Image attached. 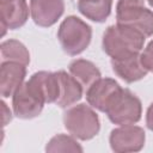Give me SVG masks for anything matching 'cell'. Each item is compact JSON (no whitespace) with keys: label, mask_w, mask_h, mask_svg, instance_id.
Segmentation results:
<instances>
[{"label":"cell","mask_w":153,"mask_h":153,"mask_svg":"<svg viewBox=\"0 0 153 153\" xmlns=\"http://www.w3.org/2000/svg\"><path fill=\"white\" fill-rule=\"evenodd\" d=\"M145 38L141 32L130 26L121 24L111 25L103 35V50L111 59L140 54Z\"/></svg>","instance_id":"6da1fadb"},{"label":"cell","mask_w":153,"mask_h":153,"mask_svg":"<svg viewBox=\"0 0 153 153\" xmlns=\"http://www.w3.org/2000/svg\"><path fill=\"white\" fill-rule=\"evenodd\" d=\"M91 37V26L75 16L67 17L57 31V38L63 51L72 56L82 53L88 47Z\"/></svg>","instance_id":"7a4b0ae2"},{"label":"cell","mask_w":153,"mask_h":153,"mask_svg":"<svg viewBox=\"0 0 153 153\" xmlns=\"http://www.w3.org/2000/svg\"><path fill=\"white\" fill-rule=\"evenodd\" d=\"M66 129L76 139L90 140L99 133L98 115L86 104H78L68 109L63 115Z\"/></svg>","instance_id":"3957f363"},{"label":"cell","mask_w":153,"mask_h":153,"mask_svg":"<svg viewBox=\"0 0 153 153\" xmlns=\"http://www.w3.org/2000/svg\"><path fill=\"white\" fill-rule=\"evenodd\" d=\"M142 106L140 99L128 88H121L105 110L109 120L120 126L134 124L140 121Z\"/></svg>","instance_id":"277c9868"},{"label":"cell","mask_w":153,"mask_h":153,"mask_svg":"<svg viewBox=\"0 0 153 153\" xmlns=\"http://www.w3.org/2000/svg\"><path fill=\"white\" fill-rule=\"evenodd\" d=\"M146 135L141 127L137 126H121L110 134V146L116 153L139 152L145 145Z\"/></svg>","instance_id":"5b68a950"},{"label":"cell","mask_w":153,"mask_h":153,"mask_svg":"<svg viewBox=\"0 0 153 153\" xmlns=\"http://www.w3.org/2000/svg\"><path fill=\"white\" fill-rule=\"evenodd\" d=\"M13 112L17 117L29 120L38 116L44 106V102L33 92L27 81L22 84L13 93Z\"/></svg>","instance_id":"8992f818"},{"label":"cell","mask_w":153,"mask_h":153,"mask_svg":"<svg viewBox=\"0 0 153 153\" xmlns=\"http://www.w3.org/2000/svg\"><path fill=\"white\" fill-rule=\"evenodd\" d=\"M29 18V7L26 0H0L1 35L6 30H14L23 26Z\"/></svg>","instance_id":"52a82bcc"},{"label":"cell","mask_w":153,"mask_h":153,"mask_svg":"<svg viewBox=\"0 0 153 153\" xmlns=\"http://www.w3.org/2000/svg\"><path fill=\"white\" fill-rule=\"evenodd\" d=\"M122 87L114 79H110V78L102 79L100 78L99 80H97L94 84H92L87 88V91H86L87 103L92 108L105 112L110 102L112 100V98L117 94V92Z\"/></svg>","instance_id":"ba28073f"},{"label":"cell","mask_w":153,"mask_h":153,"mask_svg":"<svg viewBox=\"0 0 153 153\" xmlns=\"http://www.w3.org/2000/svg\"><path fill=\"white\" fill-rule=\"evenodd\" d=\"M63 0H30V13L35 24L42 27L54 25L63 14Z\"/></svg>","instance_id":"9c48e42d"},{"label":"cell","mask_w":153,"mask_h":153,"mask_svg":"<svg viewBox=\"0 0 153 153\" xmlns=\"http://www.w3.org/2000/svg\"><path fill=\"white\" fill-rule=\"evenodd\" d=\"M27 84L44 103H56L60 94V84L56 72H37L31 75Z\"/></svg>","instance_id":"30bf717a"},{"label":"cell","mask_w":153,"mask_h":153,"mask_svg":"<svg viewBox=\"0 0 153 153\" xmlns=\"http://www.w3.org/2000/svg\"><path fill=\"white\" fill-rule=\"evenodd\" d=\"M25 75H26V66L12 61L1 62V67H0L1 96L4 98L13 96V93L23 84Z\"/></svg>","instance_id":"8fae6325"},{"label":"cell","mask_w":153,"mask_h":153,"mask_svg":"<svg viewBox=\"0 0 153 153\" xmlns=\"http://www.w3.org/2000/svg\"><path fill=\"white\" fill-rule=\"evenodd\" d=\"M111 66L117 76L126 82H134L145 78L148 71L141 62L140 54H134L124 57L111 59Z\"/></svg>","instance_id":"7c38bea8"},{"label":"cell","mask_w":153,"mask_h":153,"mask_svg":"<svg viewBox=\"0 0 153 153\" xmlns=\"http://www.w3.org/2000/svg\"><path fill=\"white\" fill-rule=\"evenodd\" d=\"M116 19L117 24L130 26L141 32L145 37L153 35V12L146 7L126 12H116Z\"/></svg>","instance_id":"4fadbf2b"},{"label":"cell","mask_w":153,"mask_h":153,"mask_svg":"<svg viewBox=\"0 0 153 153\" xmlns=\"http://www.w3.org/2000/svg\"><path fill=\"white\" fill-rule=\"evenodd\" d=\"M56 75L60 84V94L56 104L60 108H69L80 100L84 88L74 76L67 74L65 71L56 72Z\"/></svg>","instance_id":"5bb4252c"},{"label":"cell","mask_w":153,"mask_h":153,"mask_svg":"<svg viewBox=\"0 0 153 153\" xmlns=\"http://www.w3.org/2000/svg\"><path fill=\"white\" fill-rule=\"evenodd\" d=\"M69 73L79 81L84 90H87L92 84L100 79V72L96 65L84 59H78L71 62Z\"/></svg>","instance_id":"9a60e30c"},{"label":"cell","mask_w":153,"mask_h":153,"mask_svg":"<svg viewBox=\"0 0 153 153\" xmlns=\"http://www.w3.org/2000/svg\"><path fill=\"white\" fill-rule=\"evenodd\" d=\"M112 6V0H79L78 8L82 16L86 18L103 23L110 16Z\"/></svg>","instance_id":"2e32d148"},{"label":"cell","mask_w":153,"mask_h":153,"mask_svg":"<svg viewBox=\"0 0 153 153\" xmlns=\"http://www.w3.org/2000/svg\"><path fill=\"white\" fill-rule=\"evenodd\" d=\"M1 50V57L2 61H12V62H18L24 66H27L30 62V54L26 47L17 41V39H7L4 41L0 45Z\"/></svg>","instance_id":"e0dca14e"},{"label":"cell","mask_w":153,"mask_h":153,"mask_svg":"<svg viewBox=\"0 0 153 153\" xmlns=\"http://www.w3.org/2000/svg\"><path fill=\"white\" fill-rule=\"evenodd\" d=\"M45 151L49 153H59V152H82V147L71 136L65 134L55 135L47 145Z\"/></svg>","instance_id":"ac0fdd59"},{"label":"cell","mask_w":153,"mask_h":153,"mask_svg":"<svg viewBox=\"0 0 153 153\" xmlns=\"http://www.w3.org/2000/svg\"><path fill=\"white\" fill-rule=\"evenodd\" d=\"M145 7V0H118L116 12H126Z\"/></svg>","instance_id":"d6986e66"},{"label":"cell","mask_w":153,"mask_h":153,"mask_svg":"<svg viewBox=\"0 0 153 153\" xmlns=\"http://www.w3.org/2000/svg\"><path fill=\"white\" fill-rule=\"evenodd\" d=\"M140 57H141V62H142L143 67L148 72H153V39L145 48V50L140 55Z\"/></svg>","instance_id":"ffe728a7"},{"label":"cell","mask_w":153,"mask_h":153,"mask_svg":"<svg viewBox=\"0 0 153 153\" xmlns=\"http://www.w3.org/2000/svg\"><path fill=\"white\" fill-rule=\"evenodd\" d=\"M146 124L149 130L153 131V103L148 106L147 114H146Z\"/></svg>","instance_id":"44dd1931"},{"label":"cell","mask_w":153,"mask_h":153,"mask_svg":"<svg viewBox=\"0 0 153 153\" xmlns=\"http://www.w3.org/2000/svg\"><path fill=\"white\" fill-rule=\"evenodd\" d=\"M1 108H2V124L6 126L7 122H10L12 120V115H11V111L8 110V108L6 106V104L4 102H1Z\"/></svg>","instance_id":"7402d4cb"},{"label":"cell","mask_w":153,"mask_h":153,"mask_svg":"<svg viewBox=\"0 0 153 153\" xmlns=\"http://www.w3.org/2000/svg\"><path fill=\"white\" fill-rule=\"evenodd\" d=\"M147 1H148V4H149L152 7H153V0H147Z\"/></svg>","instance_id":"603a6c76"}]
</instances>
